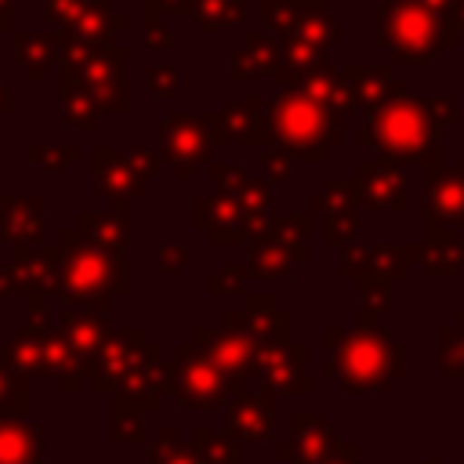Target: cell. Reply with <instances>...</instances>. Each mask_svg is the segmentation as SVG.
I'll use <instances>...</instances> for the list:
<instances>
[{"label":"cell","mask_w":464,"mask_h":464,"mask_svg":"<svg viewBox=\"0 0 464 464\" xmlns=\"http://www.w3.org/2000/svg\"><path fill=\"white\" fill-rule=\"evenodd\" d=\"M453 0H381L373 40L399 62H431L457 44Z\"/></svg>","instance_id":"1"},{"label":"cell","mask_w":464,"mask_h":464,"mask_svg":"<svg viewBox=\"0 0 464 464\" xmlns=\"http://www.w3.org/2000/svg\"><path fill=\"white\" fill-rule=\"evenodd\" d=\"M439 116L428 98L399 94L384 105L366 109L359 120V141L381 149L395 163H435L439 160Z\"/></svg>","instance_id":"2"},{"label":"cell","mask_w":464,"mask_h":464,"mask_svg":"<svg viewBox=\"0 0 464 464\" xmlns=\"http://www.w3.org/2000/svg\"><path fill=\"white\" fill-rule=\"evenodd\" d=\"M58 265V294L69 308H94L105 312L116 294H123V265L116 254L94 246L80 236V228H62L58 243L47 246Z\"/></svg>","instance_id":"3"},{"label":"cell","mask_w":464,"mask_h":464,"mask_svg":"<svg viewBox=\"0 0 464 464\" xmlns=\"http://www.w3.org/2000/svg\"><path fill=\"white\" fill-rule=\"evenodd\" d=\"M326 370L337 373L348 392H373L384 381L406 373V348L377 326H362L359 334L326 330Z\"/></svg>","instance_id":"4"},{"label":"cell","mask_w":464,"mask_h":464,"mask_svg":"<svg viewBox=\"0 0 464 464\" xmlns=\"http://www.w3.org/2000/svg\"><path fill=\"white\" fill-rule=\"evenodd\" d=\"M265 127H268L272 145H283L297 156H308L312 163H323L326 145L341 141V112L319 105L301 87H286L276 98H268Z\"/></svg>","instance_id":"5"},{"label":"cell","mask_w":464,"mask_h":464,"mask_svg":"<svg viewBox=\"0 0 464 464\" xmlns=\"http://www.w3.org/2000/svg\"><path fill=\"white\" fill-rule=\"evenodd\" d=\"M261 14L268 33L279 40H297L315 51H326L341 40V22L323 0H261Z\"/></svg>","instance_id":"6"},{"label":"cell","mask_w":464,"mask_h":464,"mask_svg":"<svg viewBox=\"0 0 464 464\" xmlns=\"http://www.w3.org/2000/svg\"><path fill=\"white\" fill-rule=\"evenodd\" d=\"M174 388L181 395V402H192L199 410L218 406L228 392H239V384L196 344H181L178 359H174Z\"/></svg>","instance_id":"7"},{"label":"cell","mask_w":464,"mask_h":464,"mask_svg":"<svg viewBox=\"0 0 464 464\" xmlns=\"http://www.w3.org/2000/svg\"><path fill=\"white\" fill-rule=\"evenodd\" d=\"M337 80H341V94H337V112L348 116V112H366L373 105H384L399 94H410V83L406 80H395L392 69L384 65H344L337 69Z\"/></svg>","instance_id":"8"},{"label":"cell","mask_w":464,"mask_h":464,"mask_svg":"<svg viewBox=\"0 0 464 464\" xmlns=\"http://www.w3.org/2000/svg\"><path fill=\"white\" fill-rule=\"evenodd\" d=\"M160 134H163V163H170L178 178H192V167L199 160H207V152L214 145L207 120L192 116V112H170L163 120Z\"/></svg>","instance_id":"9"},{"label":"cell","mask_w":464,"mask_h":464,"mask_svg":"<svg viewBox=\"0 0 464 464\" xmlns=\"http://www.w3.org/2000/svg\"><path fill=\"white\" fill-rule=\"evenodd\" d=\"M265 112H268V98H239V102H228L221 109V116L214 112L207 120L210 141L214 145H228V141H239V145H272L268 141V127H265Z\"/></svg>","instance_id":"10"},{"label":"cell","mask_w":464,"mask_h":464,"mask_svg":"<svg viewBox=\"0 0 464 464\" xmlns=\"http://www.w3.org/2000/svg\"><path fill=\"white\" fill-rule=\"evenodd\" d=\"M359 203L370 210H410L406 203V174L395 160H362L355 170Z\"/></svg>","instance_id":"11"},{"label":"cell","mask_w":464,"mask_h":464,"mask_svg":"<svg viewBox=\"0 0 464 464\" xmlns=\"http://www.w3.org/2000/svg\"><path fill=\"white\" fill-rule=\"evenodd\" d=\"M192 344H196L199 352H207L236 384H239L243 373H254V359H257V348H261L257 337H250L246 330H232V326H225V330H207V326H199Z\"/></svg>","instance_id":"12"},{"label":"cell","mask_w":464,"mask_h":464,"mask_svg":"<svg viewBox=\"0 0 464 464\" xmlns=\"http://www.w3.org/2000/svg\"><path fill=\"white\" fill-rule=\"evenodd\" d=\"M44 218H47L44 196H0V243L44 250L47 246Z\"/></svg>","instance_id":"13"},{"label":"cell","mask_w":464,"mask_h":464,"mask_svg":"<svg viewBox=\"0 0 464 464\" xmlns=\"http://www.w3.org/2000/svg\"><path fill=\"white\" fill-rule=\"evenodd\" d=\"M304 344H261L254 359V373L265 381L268 392H308L304 377Z\"/></svg>","instance_id":"14"},{"label":"cell","mask_w":464,"mask_h":464,"mask_svg":"<svg viewBox=\"0 0 464 464\" xmlns=\"http://www.w3.org/2000/svg\"><path fill=\"white\" fill-rule=\"evenodd\" d=\"M424 214L428 221H439L446 228L464 225V163L453 167H431L424 178Z\"/></svg>","instance_id":"15"},{"label":"cell","mask_w":464,"mask_h":464,"mask_svg":"<svg viewBox=\"0 0 464 464\" xmlns=\"http://www.w3.org/2000/svg\"><path fill=\"white\" fill-rule=\"evenodd\" d=\"M145 348H149V344H145V337H141L138 326H134V330H116V334H109L105 344H102V352H98V359H94V381H98V388L109 392V388L123 384V381L130 377V370L141 362Z\"/></svg>","instance_id":"16"},{"label":"cell","mask_w":464,"mask_h":464,"mask_svg":"<svg viewBox=\"0 0 464 464\" xmlns=\"http://www.w3.org/2000/svg\"><path fill=\"white\" fill-rule=\"evenodd\" d=\"M228 69L236 80H257V76H276L283 83V47L279 36L272 33H246L243 47H232Z\"/></svg>","instance_id":"17"},{"label":"cell","mask_w":464,"mask_h":464,"mask_svg":"<svg viewBox=\"0 0 464 464\" xmlns=\"http://www.w3.org/2000/svg\"><path fill=\"white\" fill-rule=\"evenodd\" d=\"M228 428L243 442H257L276 428V392H239L228 410Z\"/></svg>","instance_id":"18"},{"label":"cell","mask_w":464,"mask_h":464,"mask_svg":"<svg viewBox=\"0 0 464 464\" xmlns=\"http://www.w3.org/2000/svg\"><path fill=\"white\" fill-rule=\"evenodd\" d=\"M62 330L72 344V352L83 359V366L91 370L102 344H105V312H94V308H69L65 304V315H62Z\"/></svg>","instance_id":"19"},{"label":"cell","mask_w":464,"mask_h":464,"mask_svg":"<svg viewBox=\"0 0 464 464\" xmlns=\"http://www.w3.org/2000/svg\"><path fill=\"white\" fill-rule=\"evenodd\" d=\"M0 464H44V435L11 413H0Z\"/></svg>","instance_id":"20"},{"label":"cell","mask_w":464,"mask_h":464,"mask_svg":"<svg viewBox=\"0 0 464 464\" xmlns=\"http://www.w3.org/2000/svg\"><path fill=\"white\" fill-rule=\"evenodd\" d=\"M94 174H98V188L116 207H123L138 192L134 174H130V163H127V152H112L109 145H98L94 149Z\"/></svg>","instance_id":"21"},{"label":"cell","mask_w":464,"mask_h":464,"mask_svg":"<svg viewBox=\"0 0 464 464\" xmlns=\"http://www.w3.org/2000/svg\"><path fill=\"white\" fill-rule=\"evenodd\" d=\"M420 261L428 272L435 276H457L460 265H464V246L457 239L453 228L439 225V221H428V236H424V246H420Z\"/></svg>","instance_id":"22"},{"label":"cell","mask_w":464,"mask_h":464,"mask_svg":"<svg viewBox=\"0 0 464 464\" xmlns=\"http://www.w3.org/2000/svg\"><path fill=\"white\" fill-rule=\"evenodd\" d=\"M294 435L301 446V464H330L337 450V431L312 413H294Z\"/></svg>","instance_id":"23"},{"label":"cell","mask_w":464,"mask_h":464,"mask_svg":"<svg viewBox=\"0 0 464 464\" xmlns=\"http://www.w3.org/2000/svg\"><path fill=\"white\" fill-rule=\"evenodd\" d=\"M11 51H14V62L25 69L29 80H44L47 65L58 58V40H54V33L14 29L11 33Z\"/></svg>","instance_id":"24"},{"label":"cell","mask_w":464,"mask_h":464,"mask_svg":"<svg viewBox=\"0 0 464 464\" xmlns=\"http://www.w3.org/2000/svg\"><path fill=\"white\" fill-rule=\"evenodd\" d=\"M76 228H80L83 239H91L94 246H102V250H109V254H116V257H120V250H123V243H127V218H123L120 207L102 210V214L83 210L80 221H76Z\"/></svg>","instance_id":"25"},{"label":"cell","mask_w":464,"mask_h":464,"mask_svg":"<svg viewBox=\"0 0 464 464\" xmlns=\"http://www.w3.org/2000/svg\"><path fill=\"white\" fill-rule=\"evenodd\" d=\"M4 366L29 377V373H44V326L29 319V326H22L7 344H4Z\"/></svg>","instance_id":"26"},{"label":"cell","mask_w":464,"mask_h":464,"mask_svg":"<svg viewBox=\"0 0 464 464\" xmlns=\"http://www.w3.org/2000/svg\"><path fill=\"white\" fill-rule=\"evenodd\" d=\"M127 18L112 7V0H91L83 7V14L76 18V25L69 29V36L83 40V44H109V33L123 29Z\"/></svg>","instance_id":"27"},{"label":"cell","mask_w":464,"mask_h":464,"mask_svg":"<svg viewBox=\"0 0 464 464\" xmlns=\"http://www.w3.org/2000/svg\"><path fill=\"white\" fill-rule=\"evenodd\" d=\"M290 265H297V257H294L279 239H272L268 232L250 243V261H246V272H250V276H257V279L283 276Z\"/></svg>","instance_id":"28"},{"label":"cell","mask_w":464,"mask_h":464,"mask_svg":"<svg viewBox=\"0 0 464 464\" xmlns=\"http://www.w3.org/2000/svg\"><path fill=\"white\" fill-rule=\"evenodd\" d=\"M410 257H420V246H370L366 250V276H381V279H399L410 268Z\"/></svg>","instance_id":"29"},{"label":"cell","mask_w":464,"mask_h":464,"mask_svg":"<svg viewBox=\"0 0 464 464\" xmlns=\"http://www.w3.org/2000/svg\"><path fill=\"white\" fill-rule=\"evenodd\" d=\"M62 105H65V127H94V102H91V91L62 69Z\"/></svg>","instance_id":"30"},{"label":"cell","mask_w":464,"mask_h":464,"mask_svg":"<svg viewBox=\"0 0 464 464\" xmlns=\"http://www.w3.org/2000/svg\"><path fill=\"white\" fill-rule=\"evenodd\" d=\"M301 91L308 94V98H315L319 105H326V109H334L337 112V94H341V80H337V69L323 58V62H315L304 76H301Z\"/></svg>","instance_id":"31"},{"label":"cell","mask_w":464,"mask_h":464,"mask_svg":"<svg viewBox=\"0 0 464 464\" xmlns=\"http://www.w3.org/2000/svg\"><path fill=\"white\" fill-rule=\"evenodd\" d=\"M268 236L279 239L297 261L308 257V214H283L268 225Z\"/></svg>","instance_id":"32"},{"label":"cell","mask_w":464,"mask_h":464,"mask_svg":"<svg viewBox=\"0 0 464 464\" xmlns=\"http://www.w3.org/2000/svg\"><path fill=\"white\" fill-rule=\"evenodd\" d=\"M188 14L203 29H225V25H236L243 18V0H192Z\"/></svg>","instance_id":"33"},{"label":"cell","mask_w":464,"mask_h":464,"mask_svg":"<svg viewBox=\"0 0 464 464\" xmlns=\"http://www.w3.org/2000/svg\"><path fill=\"white\" fill-rule=\"evenodd\" d=\"M355 203H359L355 181H326V188L319 196H312V210H330V218L355 214Z\"/></svg>","instance_id":"34"},{"label":"cell","mask_w":464,"mask_h":464,"mask_svg":"<svg viewBox=\"0 0 464 464\" xmlns=\"http://www.w3.org/2000/svg\"><path fill=\"white\" fill-rule=\"evenodd\" d=\"M29 406V395H25V377L0 366V413H25Z\"/></svg>","instance_id":"35"},{"label":"cell","mask_w":464,"mask_h":464,"mask_svg":"<svg viewBox=\"0 0 464 464\" xmlns=\"http://www.w3.org/2000/svg\"><path fill=\"white\" fill-rule=\"evenodd\" d=\"M83 87L91 91L94 109H102V112H120V109H127V91H123V80H120V76L98 80V83H83Z\"/></svg>","instance_id":"36"},{"label":"cell","mask_w":464,"mask_h":464,"mask_svg":"<svg viewBox=\"0 0 464 464\" xmlns=\"http://www.w3.org/2000/svg\"><path fill=\"white\" fill-rule=\"evenodd\" d=\"M91 0H47L44 4V14H47V29L51 33H69L76 25V18L83 14Z\"/></svg>","instance_id":"37"},{"label":"cell","mask_w":464,"mask_h":464,"mask_svg":"<svg viewBox=\"0 0 464 464\" xmlns=\"http://www.w3.org/2000/svg\"><path fill=\"white\" fill-rule=\"evenodd\" d=\"M25 156H29L33 163H44L51 174H62L65 163H76V160H80V149H76V145H65V149H47V145L40 149V145H33Z\"/></svg>","instance_id":"38"},{"label":"cell","mask_w":464,"mask_h":464,"mask_svg":"<svg viewBox=\"0 0 464 464\" xmlns=\"http://www.w3.org/2000/svg\"><path fill=\"white\" fill-rule=\"evenodd\" d=\"M261 170L272 178V181H283L294 174V152L283 149V145H265L261 149Z\"/></svg>","instance_id":"39"},{"label":"cell","mask_w":464,"mask_h":464,"mask_svg":"<svg viewBox=\"0 0 464 464\" xmlns=\"http://www.w3.org/2000/svg\"><path fill=\"white\" fill-rule=\"evenodd\" d=\"M359 290H362V301L366 308H392V279H381V276H359Z\"/></svg>","instance_id":"40"},{"label":"cell","mask_w":464,"mask_h":464,"mask_svg":"<svg viewBox=\"0 0 464 464\" xmlns=\"http://www.w3.org/2000/svg\"><path fill=\"white\" fill-rule=\"evenodd\" d=\"M178 87V69L170 62H152L149 65V94L152 98H170Z\"/></svg>","instance_id":"41"},{"label":"cell","mask_w":464,"mask_h":464,"mask_svg":"<svg viewBox=\"0 0 464 464\" xmlns=\"http://www.w3.org/2000/svg\"><path fill=\"white\" fill-rule=\"evenodd\" d=\"M127 163H130V174H134V185H138V192L149 185V178L156 174V167H160V160H156V152L152 149H130L127 152Z\"/></svg>","instance_id":"42"},{"label":"cell","mask_w":464,"mask_h":464,"mask_svg":"<svg viewBox=\"0 0 464 464\" xmlns=\"http://www.w3.org/2000/svg\"><path fill=\"white\" fill-rule=\"evenodd\" d=\"M442 362L450 373H464V326L442 334Z\"/></svg>","instance_id":"43"},{"label":"cell","mask_w":464,"mask_h":464,"mask_svg":"<svg viewBox=\"0 0 464 464\" xmlns=\"http://www.w3.org/2000/svg\"><path fill=\"white\" fill-rule=\"evenodd\" d=\"M152 464H199V460H196V453L188 446H178L174 442V431H163V446L156 442Z\"/></svg>","instance_id":"44"},{"label":"cell","mask_w":464,"mask_h":464,"mask_svg":"<svg viewBox=\"0 0 464 464\" xmlns=\"http://www.w3.org/2000/svg\"><path fill=\"white\" fill-rule=\"evenodd\" d=\"M355 239V214H334L326 221V243L330 246H344Z\"/></svg>","instance_id":"45"},{"label":"cell","mask_w":464,"mask_h":464,"mask_svg":"<svg viewBox=\"0 0 464 464\" xmlns=\"http://www.w3.org/2000/svg\"><path fill=\"white\" fill-rule=\"evenodd\" d=\"M243 272H246V265H239V261L225 265V272L210 279V290H214V294H236V290L243 286Z\"/></svg>","instance_id":"46"},{"label":"cell","mask_w":464,"mask_h":464,"mask_svg":"<svg viewBox=\"0 0 464 464\" xmlns=\"http://www.w3.org/2000/svg\"><path fill=\"white\" fill-rule=\"evenodd\" d=\"M192 0H145V25L156 22V11H185L188 14Z\"/></svg>","instance_id":"47"},{"label":"cell","mask_w":464,"mask_h":464,"mask_svg":"<svg viewBox=\"0 0 464 464\" xmlns=\"http://www.w3.org/2000/svg\"><path fill=\"white\" fill-rule=\"evenodd\" d=\"M188 246H181V243H170V246H163L160 250V261H163V272H174L181 261H188Z\"/></svg>","instance_id":"48"},{"label":"cell","mask_w":464,"mask_h":464,"mask_svg":"<svg viewBox=\"0 0 464 464\" xmlns=\"http://www.w3.org/2000/svg\"><path fill=\"white\" fill-rule=\"evenodd\" d=\"M431 112L439 116V123H457V102L453 98H428Z\"/></svg>","instance_id":"49"},{"label":"cell","mask_w":464,"mask_h":464,"mask_svg":"<svg viewBox=\"0 0 464 464\" xmlns=\"http://www.w3.org/2000/svg\"><path fill=\"white\" fill-rule=\"evenodd\" d=\"M366 250L370 246H352L348 254H344V276H359V268H366Z\"/></svg>","instance_id":"50"},{"label":"cell","mask_w":464,"mask_h":464,"mask_svg":"<svg viewBox=\"0 0 464 464\" xmlns=\"http://www.w3.org/2000/svg\"><path fill=\"white\" fill-rule=\"evenodd\" d=\"M145 44H149V47H156V44L170 47V44H174V33H167V29L156 25V22H149V25H145Z\"/></svg>","instance_id":"51"},{"label":"cell","mask_w":464,"mask_h":464,"mask_svg":"<svg viewBox=\"0 0 464 464\" xmlns=\"http://www.w3.org/2000/svg\"><path fill=\"white\" fill-rule=\"evenodd\" d=\"M355 446H341V453L330 460V464H355V453H352Z\"/></svg>","instance_id":"52"},{"label":"cell","mask_w":464,"mask_h":464,"mask_svg":"<svg viewBox=\"0 0 464 464\" xmlns=\"http://www.w3.org/2000/svg\"><path fill=\"white\" fill-rule=\"evenodd\" d=\"M11 4L14 0H0V29H11Z\"/></svg>","instance_id":"53"},{"label":"cell","mask_w":464,"mask_h":464,"mask_svg":"<svg viewBox=\"0 0 464 464\" xmlns=\"http://www.w3.org/2000/svg\"><path fill=\"white\" fill-rule=\"evenodd\" d=\"M453 22H457V29L464 33V0H453Z\"/></svg>","instance_id":"54"},{"label":"cell","mask_w":464,"mask_h":464,"mask_svg":"<svg viewBox=\"0 0 464 464\" xmlns=\"http://www.w3.org/2000/svg\"><path fill=\"white\" fill-rule=\"evenodd\" d=\"M11 109V91H7V83H0V112H7Z\"/></svg>","instance_id":"55"},{"label":"cell","mask_w":464,"mask_h":464,"mask_svg":"<svg viewBox=\"0 0 464 464\" xmlns=\"http://www.w3.org/2000/svg\"><path fill=\"white\" fill-rule=\"evenodd\" d=\"M460 319H464V304H460Z\"/></svg>","instance_id":"56"}]
</instances>
